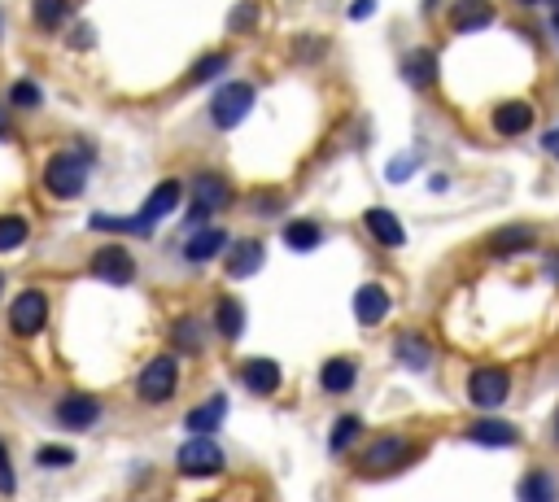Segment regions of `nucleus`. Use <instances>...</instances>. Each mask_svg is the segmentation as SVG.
Masks as SVG:
<instances>
[{
  "label": "nucleus",
  "instance_id": "nucleus-1",
  "mask_svg": "<svg viewBox=\"0 0 559 502\" xmlns=\"http://www.w3.org/2000/svg\"><path fill=\"white\" fill-rule=\"evenodd\" d=\"M83 184H88V158H83V153L62 149L44 162V188H49L57 201H75L83 193Z\"/></svg>",
  "mask_w": 559,
  "mask_h": 502
},
{
  "label": "nucleus",
  "instance_id": "nucleus-2",
  "mask_svg": "<svg viewBox=\"0 0 559 502\" xmlns=\"http://www.w3.org/2000/svg\"><path fill=\"white\" fill-rule=\"evenodd\" d=\"M175 389H180V363H175V354L149 358L145 372L136 376V398H140V402H149V406L166 402Z\"/></svg>",
  "mask_w": 559,
  "mask_h": 502
},
{
  "label": "nucleus",
  "instance_id": "nucleus-3",
  "mask_svg": "<svg viewBox=\"0 0 559 502\" xmlns=\"http://www.w3.org/2000/svg\"><path fill=\"white\" fill-rule=\"evenodd\" d=\"M44 324H49V297L40 289H22L9 302V332L14 337H40Z\"/></svg>",
  "mask_w": 559,
  "mask_h": 502
},
{
  "label": "nucleus",
  "instance_id": "nucleus-4",
  "mask_svg": "<svg viewBox=\"0 0 559 502\" xmlns=\"http://www.w3.org/2000/svg\"><path fill=\"white\" fill-rule=\"evenodd\" d=\"M249 110H254V88H249V83H228V88H219L210 101V118L219 131L241 127Z\"/></svg>",
  "mask_w": 559,
  "mask_h": 502
},
{
  "label": "nucleus",
  "instance_id": "nucleus-5",
  "mask_svg": "<svg viewBox=\"0 0 559 502\" xmlns=\"http://www.w3.org/2000/svg\"><path fill=\"white\" fill-rule=\"evenodd\" d=\"M175 468H180L184 476H214L223 468V450L214 437H188L180 454H175Z\"/></svg>",
  "mask_w": 559,
  "mask_h": 502
},
{
  "label": "nucleus",
  "instance_id": "nucleus-6",
  "mask_svg": "<svg viewBox=\"0 0 559 502\" xmlns=\"http://www.w3.org/2000/svg\"><path fill=\"white\" fill-rule=\"evenodd\" d=\"M97 420H101L97 393H66V398L57 402V424H62L66 433H88Z\"/></svg>",
  "mask_w": 559,
  "mask_h": 502
},
{
  "label": "nucleus",
  "instance_id": "nucleus-7",
  "mask_svg": "<svg viewBox=\"0 0 559 502\" xmlns=\"http://www.w3.org/2000/svg\"><path fill=\"white\" fill-rule=\"evenodd\" d=\"M88 271L97 280H105V284H132L136 280V258L127 254L123 245H101L97 254H92Z\"/></svg>",
  "mask_w": 559,
  "mask_h": 502
},
{
  "label": "nucleus",
  "instance_id": "nucleus-8",
  "mask_svg": "<svg viewBox=\"0 0 559 502\" xmlns=\"http://www.w3.org/2000/svg\"><path fill=\"white\" fill-rule=\"evenodd\" d=\"M507 389H511V376L503 367H477V372L468 376V398H472V406H485V411L503 406Z\"/></svg>",
  "mask_w": 559,
  "mask_h": 502
},
{
  "label": "nucleus",
  "instance_id": "nucleus-9",
  "mask_svg": "<svg viewBox=\"0 0 559 502\" xmlns=\"http://www.w3.org/2000/svg\"><path fill=\"white\" fill-rule=\"evenodd\" d=\"M228 201H232V188H228V179H223V175H214V171L193 175V214H188V223L206 219V214H214V210H223Z\"/></svg>",
  "mask_w": 559,
  "mask_h": 502
},
{
  "label": "nucleus",
  "instance_id": "nucleus-10",
  "mask_svg": "<svg viewBox=\"0 0 559 502\" xmlns=\"http://www.w3.org/2000/svg\"><path fill=\"white\" fill-rule=\"evenodd\" d=\"M180 197H184V184H180V179H162V184L153 188L149 201H145V210L136 214V223L145 227V236H153V227H158V223L166 219V214L180 206Z\"/></svg>",
  "mask_w": 559,
  "mask_h": 502
},
{
  "label": "nucleus",
  "instance_id": "nucleus-11",
  "mask_svg": "<svg viewBox=\"0 0 559 502\" xmlns=\"http://www.w3.org/2000/svg\"><path fill=\"white\" fill-rule=\"evenodd\" d=\"M236 376H241V385L249 393H258V398H271V393L280 389V363H271V358H245Z\"/></svg>",
  "mask_w": 559,
  "mask_h": 502
},
{
  "label": "nucleus",
  "instance_id": "nucleus-12",
  "mask_svg": "<svg viewBox=\"0 0 559 502\" xmlns=\"http://www.w3.org/2000/svg\"><path fill=\"white\" fill-rule=\"evenodd\" d=\"M223 415H228V398H223V393H214V398H206L201 406H193V411L184 415V428L193 437H214V428L223 424Z\"/></svg>",
  "mask_w": 559,
  "mask_h": 502
},
{
  "label": "nucleus",
  "instance_id": "nucleus-13",
  "mask_svg": "<svg viewBox=\"0 0 559 502\" xmlns=\"http://www.w3.org/2000/svg\"><path fill=\"white\" fill-rule=\"evenodd\" d=\"M407 459V441L402 437H380L372 450L363 454V472L367 476H380V472H394L398 463Z\"/></svg>",
  "mask_w": 559,
  "mask_h": 502
},
{
  "label": "nucleus",
  "instance_id": "nucleus-14",
  "mask_svg": "<svg viewBox=\"0 0 559 502\" xmlns=\"http://www.w3.org/2000/svg\"><path fill=\"white\" fill-rule=\"evenodd\" d=\"M389 306H394V297H389L385 289H380V284H363L359 293H354V319H359V324H380V319L389 315Z\"/></svg>",
  "mask_w": 559,
  "mask_h": 502
},
{
  "label": "nucleus",
  "instance_id": "nucleus-15",
  "mask_svg": "<svg viewBox=\"0 0 559 502\" xmlns=\"http://www.w3.org/2000/svg\"><path fill=\"white\" fill-rule=\"evenodd\" d=\"M363 223H367V232H372L380 245H389V249H398L402 241H407V232H402L398 214H394V210H385V206H372V210L363 214Z\"/></svg>",
  "mask_w": 559,
  "mask_h": 502
},
{
  "label": "nucleus",
  "instance_id": "nucleus-16",
  "mask_svg": "<svg viewBox=\"0 0 559 502\" xmlns=\"http://www.w3.org/2000/svg\"><path fill=\"white\" fill-rule=\"evenodd\" d=\"M490 22H494L490 0H455V9H450V27L455 31H481Z\"/></svg>",
  "mask_w": 559,
  "mask_h": 502
},
{
  "label": "nucleus",
  "instance_id": "nucleus-17",
  "mask_svg": "<svg viewBox=\"0 0 559 502\" xmlns=\"http://www.w3.org/2000/svg\"><path fill=\"white\" fill-rule=\"evenodd\" d=\"M223 245H228V232H223V227H197V232L184 241V258L188 262H210L214 254H223Z\"/></svg>",
  "mask_w": 559,
  "mask_h": 502
},
{
  "label": "nucleus",
  "instance_id": "nucleus-18",
  "mask_svg": "<svg viewBox=\"0 0 559 502\" xmlns=\"http://www.w3.org/2000/svg\"><path fill=\"white\" fill-rule=\"evenodd\" d=\"M402 79L411 83V88H433L437 83V53L433 49H415L402 57Z\"/></svg>",
  "mask_w": 559,
  "mask_h": 502
},
{
  "label": "nucleus",
  "instance_id": "nucleus-19",
  "mask_svg": "<svg viewBox=\"0 0 559 502\" xmlns=\"http://www.w3.org/2000/svg\"><path fill=\"white\" fill-rule=\"evenodd\" d=\"M533 127V105L529 101H503L494 110V131L498 136H520Z\"/></svg>",
  "mask_w": 559,
  "mask_h": 502
},
{
  "label": "nucleus",
  "instance_id": "nucleus-20",
  "mask_svg": "<svg viewBox=\"0 0 559 502\" xmlns=\"http://www.w3.org/2000/svg\"><path fill=\"white\" fill-rule=\"evenodd\" d=\"M468 437L477 441V446H498V450H507V446H516L520 441L516 424H507V420H477L468 428Z\"/></svg>",
  "mask_w": 559,
  "mask_h": 502
},
{
  "label": "nucleus",
  "instance_id": "nucleus-21",
  "mask_svg": "<svg viewBox=\"0 0 559 502\" xmlns=\"http://www.w3.org/2000/svg\"><path fill=\"white\" fill-rule=\"evenodd\" d=\"M354 380H359V363L354 358H328L324 372H319V385L328 393H350Z\"/></svg>",
  "mask_w": 559,
  "mask_h": 502
},
{
  "label": "nucleus",
  "instance_id": "nucleus-22",
  "mask_svg": "<svg viewBox=\"0 0 559 502\" xmlns=\"http://www.w3.org/2000/svg\"><path fill=\"white\" fill-rule=\"evenodd\" d=\"M263 258H267V249H263V241H241L228 254V276L232 280H245V276H254L258 267H263Z\"/></svg>",
  "mask_w": 559,
  "mask_h": 502
},
{
  "label": "nucleus",
  "instance_id": "nucleus-23",
  "mask_svg": "<svg viewBox=\"0 0 559 502\" xmlns=\"http://www.w3.org/2000/svg\"><path fill=\"white\" fill-rule=\"evenodd\" d=\"M214 328H219L223 341H241L245 332V310L236 297H219V306H214Z\"/></svg>",
  "mask_w": 559,
  "mask_h": 502
},
{
  "label": "nucleus",
  "instance_id": "nucleus-24",
  "mask_svg": "<svg viewBox=\"0 0 559 502\" xmlns=\"http://www.w3.org/2000/svg\"><path fill=\"white\" fill-rule=\"evenodd\" d=\"M171 341H175V350H184V354H201V345H206V324H201L197 315L175 319V324H171Z\"/></svg>",
  "mask_w": 559,
  "mask_h": 502
},
{
  "label": "nucleus",
  "instance_id": "nucleus-25",
  "mask_svg": "<svg viewBox=\"0 0 559 502\" xmlns=\"http://www.w3.org/2000/svg\"><path fill=\"white\" fill-rule=\"evenodd\" d=\"M398 358L411 367V372H424V367H433V345L424 337H415V332H402L398 337Z\"/></svg>",
  "mask_w": 559,
  "mask_h": 502
},
{
  "label": "nucleus",
  "instance_id": "nucleus-26",
  "mask_svg": "<svg viewBox=\"0 0 559 502\" xmlns=\"http://www.w3.org/2000/svg\"><path fill=\"white\" fill-rule=\"evenodd\" d=\"M70 18V0H31V22L40 31H57Z\"/></svg>",
  "mask_w": 559,
  "mask_h": 502
},
{
  "label": "nucleus",
  "instance_id": "nucleus-27",
  "mask_svg": "<svg viewBox=\"0 0 559 502\" xmlns=\"http://www.w3.org/2000/svg\"><path fill=\"white\" fill-rule=\"evenodd\" d=\"M31 223L22 214H0V254H14V249L27 245Z\"/></svg>",
  "mask_w": 559,
  "mask_h": 502
},
{
  "label": "nucleus",
  "instance_id": "nucleus-28",
  "mask_svg": "<svg viewBox=\"0 0 559 502\" xmlns=\"http://www.w3.org/2000/svg\"><path fill=\"white\" fill-rule=\"evenodd\" d=\"M319 241H324V232H319V223H311V219H297V223H289L284 227V245L289 249H315Z\"/></svg>",
  "mask_w": 559,
  "mask_h": 502
},
{
  "label": "nucleus",
  "instance_id": "nucleus-29",
  "mask_svg": "<svg viewBox=\"0 0 559 502\" xmlns=\"http://www.w3.org/2000/svg\"><path fill=\"white\" fill-rule=\"evenodd\" d=\"M520 502H555V481L546 472H529L520 481Z\"/></svg>",
  "mask_w": 559,
  "mask_h": 502
},
{
  "label": "nucleus",
  "instance_id": "nucleus-30",
  "mask_svg": "<svg viewBox=\"0 0 559 502\" xmlns=\"http://www.w3.org/2000/svg\"><path fill=\"white\" fill-rule=\"evenodd\" d=\"M533 245V232L529 227H503V232L490 241L494 254H520V249H529Z\"/></svg>",
  "mask_w": 559,
  "mask_h": 502
},
{
  "label": "nucleus",
  "instance_id": "nucleus-31",
  "mask_svg": "<svg viewBox=\"0 0 559 502\" xmlns=\"http://www.w3.org/2000/svg\"><path fill=\"white\" fill-rule=\"evenodd\" d=\"M9 101H14L18 110H35V105L44 101L40 97V83H35V79H14V83H9Z\"/></svg>",
  "mask_w": 559,
  "mask_h": 502
},
{
  "label": "nucleus",
  "instance_id": "nucleus-32",
  "mask_svg": "<svg viewBox=\"0 0 559 502\" xmlns=\"http://www.w3.org/2000/svg\"><path fill=\"white\" fill-rule=\"evenodd\" d=\"M359 433H363V424L354 420V415H341V420L332 424V437H328V446H332V454H341V450H346V446H350V441L359 437Z\"/></svg>",
  "mask_w": 559,
  "mask_h": 502
},
{
  "label": "nucleus",
  "instance_id": "nucleus-33",
  "mask_svg": "<svg viewBox=\"0 0 559 502\" xmlns=\"http://www.w3.org/2000/svg\"><path fill=\"white\" fill-rule=\"evenodd\" d=\"M35 463H40V468H70V463H75V450H66V446H40V450H35Z\"/></svg>",
  "mask_w": 559,
  "mask_h": 502
},
{
  "label": "nucleus",
  "instance_id": "nucleus-34",
  "mask_svg": "<svg viewBox=\"0 0 559 502\" xmlns=\"http://www.w3.org/2000/svg\"><path fill=\"white\" fill-rule=\"evenodd\" d=\"M228 27H232L236 35H245V31H254V27H258V5H254V0H245V5H236V9H232Z\"/></svg>",
  "mask_w": 559,
  "mask_h": 502
},
{
  "label": "nucleus",
  "instance_id": "nucleus-35",
  "mask_svg": "<svg viewBox=\"0 0 559 502\" xmlns=\"http://www.w3.org/2000/svg\"><path fill=\"white\" fill-rule=\"evenodd\" d=\"M223 66H228V57H223V53H210V57H201V62L193 66V83H206V79H214Z\"/></svg>",
  "mask_w": 559,
  "mask_h": 502
},
{
  "label": "nucleus",
  "instance_id": "nucleus-36",
  "mask_svg": "<svg viewBox=\"0 0 559 502\" xmlns=\"http://www.w3.org/2000/svg\"><path fill=\"white\" fill-rule=\"evenodd\" d=\"M18 489V476H14V463H9V450H5V441H0V494H14Z\"/></svg>",
  "mask_w": 559,
  "mask_h": 502
},
{
  "label": "nucleus",
  "instance_id": "nucleus-37",
  "mask_svg": "<svg viewBox=\"0 0 559 502\" xmlns=\"http://www.w3.org/2000/svg\"><path fill=\"white\" fill-rule=\"evenodd\" d=\"M328 44L324 40H311V35H302V40L293 44V53H297V62H319V53H324Z\"/></svg>",
  "mask_w": 559,
  "mask_h": 502
},
{
  "label": "nucleus",
  "instance_id": "nucleus-38",
  "mask_svg": "<svg viewBox=\"0 0 559 502\" xmlns=\"http://www.w3.org/2000/svg\"><path fill=\"white\" fill-rule=\"evenodd\" d=\"M372 9H376V0H354V5H350V18L359 22V18H367V14H372Z\"/></svg>",
  "mask_w": 559,
  "mask_h": 502
},
{
  "label": "nucleus",
  "instance_id": "nucleus-39",
  "mask_svg": "<svg viewBox=\"0 0 559 502\" xmlns=\"http://www.w3.org/2000/svg\"><path fill=\"white\" fill-rule=\"evenodd\" d=\"M407 175H411V158H398L389 166V179H407Z\"/></svg>",
  "mask_w": 559,
  "mask_h": 502
},
{
  "label": "nucleus",
  "instance_id": "nucleus-40",
  "mask_svg": "<svg viewBox=\"0 0 559 502\" xmlns=\"http://www.w3.org/2000/svg\"><path fill=\"white\" fill-rule=\"evenodd\" d=\"M542 145H546V153H551V158H559V131H546Z\"/></svg>",
  "mask_w": 559,
  "mask_h": 502
},
{
  "label": "nucleus",
  "instance_id": "nucleus-41",
  "mask_svg": "<svg viewBox=\"0 0 559 502\" xmlns=\"http://www.w3.org/2000/svg\"><path fill=\"white\" fill-rule=\"evenodd\" d=\"M546 267H551V280L559 284V254H551V258H546Z\"/></svg>",
  "mask_w": 559,
  "mask_h": 502
},
{
  "label": "nucleus",
  "instance_id": "nucleus-42",
  "mask_svg": "<svg viewBox=\"0 0 559 502\" xmlns=\"http://www.w3.org/2000/svg\"><path fill=\"white\" fill-rule=\"evenodd\" d=\"M5 136H9V114L0 110V140H5Z\"/></svg>",
  "mask_w": 559,
  "mask_h": 502
},
{
  "label": "nucleus",
  "instance_id": "nucleus-43",
  "mask_svg": "<svg viewBox=\"0 0 559 502\" xmlns=\"http://www.w3.org/2000/svg\"><path fill=\"white\" fill-rule=\"evenodd\" d=\"M555 441H559V415H555Z\"/></svg>",
  "mask_w": 559,
  "mask_h": 502
},
{
  "label": "nucleus",
  "instance_id": "nucleus-44",
  "mask_svg": "<svg viewBox=\"0 0 559 502\" xmlns=\"http://www.w3.org/2000/svg\"><path fill=\"white\" fill-rule=\"evenodd\" d=\"M551 5H555V14H559V0H551Z\"/></svg>",
  "mask_w": 559,
  "mask_h": 502
},
{
  "label": "nucleus",
  "instance_id": "nucleus-45",
  "mask_svg": "<svg viewBox=\"0 0 559 502\" xmlns=\"http://www.w3.org/2000/svg\"><path fill=\"white\" fill-rule=\"evenodd\" d=\"M520 5H533V0H520Z\"/></svg>",
  "mask_w": 559,
  "mask_h": 502
},
{
  "label": "nucleus",
  "instance_id": "nucleus-46",
  "mask_svg": "<svg viewBox=\"0 0 559 502\" xmlns=\"http://www.w3.org/2000/svg\"><path fill=\"white\" fill-rule=\"evenodd\" d=\"M0 284H5V280H0Z\"/></svg>",
  "mask_w": 559,
  "mask_h": 502
}]
</instances>
